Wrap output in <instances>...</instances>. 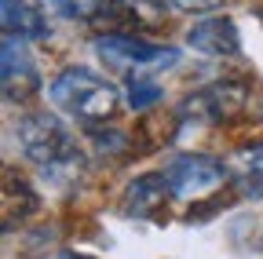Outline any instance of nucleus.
Returning <instances> with one entry per match:
<instances>
[{"instance_id":"nucleus-2","label":"nucleus","mask_w":263,"mask_h":259,"mask_svg":"<svg viewBox=\"0 0 263 259\" xmlns=\"http://www.w3.org/2000/svg\"><path fill=\"white\" fill-rule=\"evenodd\" d=\"M48 99L55 110H62L66 117H73L88 128L110 121L121 110V91L114 81H106L103 73H95L88 66H70L62 70L51 84H48Z\"/></svg>"},{"instance_id":"nucleus-9","label":"nucleus","mask_w":263,"mask_h":259,"mask_svg":"<svg viewBox=\"0 0 263 259\" xmlns=\"http://www.w3.org/2000/svg\"><path fill=\"white\" fill-rule=\"evenodd\" d=\"M168 197H172V190H168V179H164V172H146V175L132 179V183L124 186L121 212L132 215V219H146V215H154Z\"/></svg>"},{"instance_id":"nucleus-4","label":"nucleus","mask_w":263,"mask_h":259,"mask_svg":"<svg viewBox=\"0 0 263 259\" xmlns=\"http://www.w3.org/2000/svg\"><path fill=\"white\" fill-rule=\"evenodd\" d=\"M249 99V84L245 81H212L209 88L190 91L176 110L179 128H212L230 121Z\"/></svg>"},{"instance_id":"nucleus-6","label":"nucleus","mask_w":263,"mask_h":259,"mask_svg":"<svg viewBox=\"0 0 263 259\" xmlns=\"http://www.w3.org/2000/svg\"><path fill=\"white\" fill-rule=\"evenodd\" d=\"M186 48L212 55V58H234V55H241V33L230 18L205 15L186 29Z\"/></svg>"},{"instance_id":"nucleus-14","label":"nucleus","mask_w":263,"mask_h":259,"mask_svg":"<svg viewBox=\"0 0 263 259\" xmlns=\"http://www.w3.org/2000/svg\"><path fill=\"white\" fill-rule=\"evenodd\" d=\"M62 259H91V255H81V252H62Z\"/></svg>"},{"instance_id":"nucleus-12","label":"nucleus","mask_w":263,"mask_h":259,"mask_svg":"<svg viewBox=\"0 0 263 259\" xmlns=\"http://www.w3.org/2000/svg\"><path fill=\"white\" fill-rule=\"evenodd\" d=\"M157 4L172 8V11H190V15H205V11H216V8H223L227 0H157Z\"/></svg>"},{"instance_id":"nucleus-11","label":"nucleus","mask_w":263,"mask_h":259,"mask_svg":"<svg viewBox=\"0 0 263 259\" xmlns=\"http://www.w3.org/2000/svg\"><path fill=\"white\" fill-rule=\"evenodd\" d=\"M124 91H128V106L136 113L150 110L154 103H161V95H164L154 73H132V77H124Z\"/></svg>"},{"instance_id":"nucleus-8","label":"nucleus","mask_w":263,"mask_h":259,"mask_svg":"<svg viewBox=\"0 0 263 259\" xmlns=\"http://www.w3.org/2000/svg\"><path fill=\"white\" fill-rule=\"evenodd\" d=\"M0 18L4 33L22 41H48L51 37V18L41 0H0Z\"/></svg>"},{"instance_id":"nucleus-13","label":"nucleus","mask_w":263,"mask_h":259,"mask_svg":"<svg viewBox=\"0 0 263 259\" xmlns=\"http://www.w3.org/2000/svg\"><path fill=\"white\" fill-rule=\"evenodd\" d=\"M62 15H99L110 0H55Z\"/></svg>"},{"instance_id":"nucleus-7","label":"nucleus","mask_w":263,"mask_h":259,"mask_svg":"<svg viewBox=\"0 0 263 259\" xmlns=\"http://www.w3.org/2000/svg\"><path fill=\"white\" fill-rule=\"evenodd\" d=\"M4 95L15 99H26L29 91H37V66H33V55H29V41L4 33Z\"/></svg>"},{"instance_id":"nucleus-5","label":"nucleus","mask_w":263,"mask_h":259,"mask_svg":"<svg viewBox=\"0 0 263 259\" xmlns=\"http://www.w3.org/2000/svg\"><path fill=\"white\" fill-rule=\"evenodd\" d=\"M161 172L168 179L172 197H205L230 179V168L209 153H172Z\"/></svg>"},{"instance_id":"nucleus-1","label":"nucleus","mask_w":263,"mask_h":259,"mask_svg":"<svg viewBox=\"0 0 263 259\" xmlns=\"http://www.w3.org/2000/svg\"><path fill=\"white\" fill-rule=\"evenodd\" d=\"M15 139H18L22 157L33 161L55 183H70L84 168V150H81L77 135L66 128V121H59L48 110H33V113L18 117Z\"/></svg>"},{"instance_id":"nucleus-3","label":"nucleus","mask_w":263,"mask_h":259,"mask_svg":"<svg viewBox=\"0 0 263 259\" xmlns=\"http://www.w3.org/2000/svg\"><path fill=\"white\" fill-rule=\"evenodd\" d=\"M95 55L106 62L110 70H121L124 77L132 73H161L179 62V51L168 44H150L143 37H132V33H99L95 37Z\"/></svg>"},{"instance_id":"nucleus-15","label":"nucleus","mask_w":263,"mask_h":259,"mask_svg":"<svg viewBox=\"0 0 263 259\" xmlns=\"http://www.w3.org/2000/svg\"><path fill=\"white\" fill-rule=\"evenodd\" d=\"M259 18H263V11H259Z\"/></svg>"},{"instance_id":"nucleus-10","label":"nucleus","mask_w":263,"mask_h":259,"mask_svg":"<svg viewBox=\"0 0 263 259\" xmlns=\"http://www.w3.org/2000/svg\"><path fill=\"white\" fill-rule=\"evenodd\" d=\"M234 186L241 197L249 201H263V150H241L238 165H234Z\"/></svg>"}]
</instances>
